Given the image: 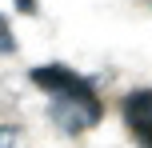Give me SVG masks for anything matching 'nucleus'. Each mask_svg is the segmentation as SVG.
<instances>
[{"label": "nucleus", "instance_id": "nucleus-5", "mask_svg": "<svg viewBox=\"0 0 152 148\" xmlns=\"http://www.w3.org/2000/svg\"><path fill=\"white\" fill-rule=\"evenodd\" d=\"M12 4H16V8H20V12H24V16H32V12H36V8H40V0H12Z\"/></svg>", "mask_w": 152, "mask_h": 148}, {"label": "nucleus", "instance_id": "nucleus-1", "mask_svg": "<svg viewBox=\"0 0 152 148\" xmlns=\"http://www.w3.org/2000/svg\"><path fill=\"white\" fill-rule=\"evenodd\" d=\"M28 80L48 96V120L60 128L64 136H84L100 124L104 104L100 92L84 72L68 68V64H36Z\"/></svg>", "mask_w": 152, "mask_h": 148}, {"label": "nucleus", "instance_id": "nucleus-4", "mask_svg": "<svg viewBox=\"0 0 152 148\" xmlns=\"http://www.w3.org/2000/svg\"><path fill=\"white\" fill-rule=\"evenodd\" d=\"M12 52H16V36L8 28V16L0 12V56H12Z\"/></svg>", "mask_w": 152, "mask_h": 148}, {"label": "nucleus", "instance_id": "nucleus-2", "mask_svg": "<svg viewBox=\"0 0 152 148\" xmlns=\"http://www.w3.org/2000/svg\"><path fill=\"white\" fill-rule=\"evenodd\" d=\"M124 124H128V132L136 136L140 148H152V88L124 96Z\"/></svg>", "mask_w": 152, "mask_h": 148}, {"label": "nucleus", "instance_id": "nucleus-3", "mask_svg": "<svg viewBox=\"0 0 152 148\" xmlns=\"http://www.w3.org/2000/svg\"><path fill=\"white\" fill-rule=\"evenodd\" d=\"M0 148H28V140L16 124H0Z\"/></svg>", "mask_w": 152, "mask_h": 148}]
</instances>
